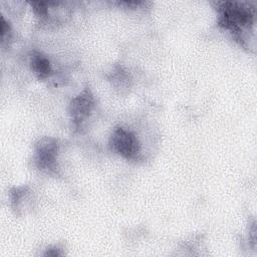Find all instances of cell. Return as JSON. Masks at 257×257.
Listing matches in <instances>:
<instances>
[{
    "label": "cell",
    "mask_w": 257,
    "mask_h": 257,
    "mask_svg": "<svg viewBox=\"0 0 257 257\" xmlns=\"http://www.w3.org/2000/svg\"><path fill=\"white\" fill-rule=\"evenodd\" d=\"M30 67L33 73L39 79H44L48 77L51 72V64L49 59L40 52H32L30 56Z\"/></svg>",
    "instance_id": "obj_5"
},
{
    "label": "cell",
    "mask_w": 257,
    "mask_h": 257,
    "mask_svg": "<svg viewBox=\"0 0 257 257\" xmlns=\"http://www.w3.org/2000/svg\"><path fill=\"white\" fill-rule=\"evenodd\" d=\"M111 151L126 160H135L141 153V144L137 136L121 126L115 127L109 137Z\"/></svg>",
    "instance_id": "obj_2"
},
{
    "label": "cell",
    "mask_w": 257,
    "mask_h": 257,
    "mask_svg": "<svg viewBox=\"0 0 257 257\" xmlns=\"http://www.w3.org/2000/svg\"><path fill=\"white\" fill-rule=\"evenodd\" d=\"M218 23L229 30L241 44L245 41V34L250 31L254 23L255 7L250 3L223 1L218 3Z\"/></svg>",
    "instance_id": "obj_1"
},
{
    "label": "cell",
    "mask_w": 257,
    "mask_h": 257,
    "mask_svg": "<svg viewBox=\"0 0 257 257\" xmlns=\"http://www.w3.org/2000/svg\"><path fill=\"white\" fill-rule=\"evenodd\" d=\"M94 105V97L89 88H84L70 102L68 111L76 126H79L90 114Z\"/></svg>",
    "instance_id": "obj_4"
},
{
    "label": "cell",
    "mask_w": 257,
    "mask_h": 257,
    "mask_svg": "<svg viewBox=\"0 0 257 257\" xmlns=\"http://www.w3.org/2000/svg\"><path fill=\"white\" fill-rule=\"evenodd\" d=\"M30 4L38 16L47 15V5H49L48 2L38 1V2H30Z\"/></svg>",
    "instance_id": "obj_6"
},
{
    "label": "cell",
    "mask_w": 257,
    "mask_h": 257,
    "mask_svg": "<svg viewBox=\"0 0 257 257\" xmlns=\"http://www.w3.org/2000/svg\"><path fill=\"white\" fill-rule=\"evenodd\" d=\"M58 143L54 138H41L35 145L34 162L36 167L47 173L55 174L57 171Z\"/></svg>",
    "instance_id": "obj_3"
}]
</instances>
